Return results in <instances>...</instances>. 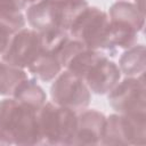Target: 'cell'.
Here are the masks:
<instances>
[{
    "label": "cell",
    "instance_id": "52a82bcc",
    "mask_svg": "<svg viewBox=\"0 0 146 146\" xmlns=\"http://www.w3.org/2000/svg\"><path fill=\"white\" fill-rule=\"evenodd\" d=\"M40 52L41 43L39 32L24 27L13 35L1 58L5 63L24 70L29 68Z\"/></svg>",
    "mask_w": 146,
    "mask_h": 146
},
{
    "label": "cell",
    "instance_id": "ac0fdd59",
    "mask_svg": "<svg viewBox=\"0 0 146 146\" xmlns=\"http://www.w3.org/2000/svg\"><path fill=\"white\" fill-rule=\"evenodd\" d=\"M0 145H11L10 140L7 138V136L5 135L1 128H0Z\"/></svg>",
    "mask_w": 146,
    "mask_h": 146
},
{
    "label": "cell",
    "instance_id": "d6986e66",
    "mask_svg": "<svg viewBox=\"0 0 146 146\" xmlns=\"http://www.w3.org/2000/svg\"><path fill=\"white\" fill-rule=\"evenodd\" d=\"M24 1H25L26 5H27V3H34V2H36L38 0H24Z\"/></svg>",
    "mask_w": 146,
    "mask_h": 146
},
{
    "label": "cell",
    "instance_id": "9a60e30c",
    "mask_svg": "<svg viewBox=\"0 0 146 146\" xmlns=\"http://www.w3.org/2000/svg\"><path fill=\"white\" fill-rule=\"evenodd\" d=\"M40 34V43H41V51L52 52L56 54L62 48V46L70 39L68 31L62 29H50L42 32Z\"/></svg>",
    "mask_w": 146,
    "mask_h": 146
},
{
    "label": "cell",
    "instance_id": "7a4b0ae2",
    "mask_svg": "<svg viewBox=\"0 0 146 146\" xmlns=\"http://www.w3.org/2000/svg\"><path fill=\"white\" fill-rule=\"evenodd\" d=\"M68 34L87 49L102 50L114 56L115 47L110 38V17L97 7L88 6L72 23Z\"/></svg>",
    "mask_w": 146,
    "mask_h": 146
},
{
    "label": "cell",
    "instance_id": "30bf717a",
    "mask_svg": "<svg viewBox=\"0 0 146 146\" xmlns=\"http://www.w3.org/2000/svg\"><path fill=\"white\" fill-rule=\"evenodd\" d=\"M110 21L119 22L135 27L138 32H140L144 27L145 16L135 3L129 1H116L110 8Z\"/></svg>",
    "mask_w": 146,
    "mask_h": 146
},
{
    "label": "cell",
    "instance_id": "5b68a950",
    "mask_svg": "<svg viewBox=\"0 0 146 146\" xmlns=\"http://www.w3.org/2000/svg\"><path fill=\"white\" fill-rule=\"evenodd\" d=\"M50 97L54 104L73 111L86 110L91 99L90 90L84 81L67 70L59 73L54 80Z\"/></svg>",
    "mask_w": 146,
    "mask_h": 146
},
{
    "label": "cell",
    "instance_id": "2e32d148",
    "mask_svg": "<svg viewBox=\"0 0 146 146\" xmlns=\"http://www.w3.org/2000/svg\"><path fill=\"white\" fill-rule=\"evenodd\" d=\"M26 2L24 0H0V13H15L25 9Z\"/></svg>",
    "mask_w": 146,
    "mask_h": 146
},
{
    "label": "cell",
    "instance_id": "8fae6325",
    "mask_svg": "<svg viewBox=\"0 0 146 146\" xmlns=\"http://www.w3.org/2000/svg\"><path fill=\"white\" fill-rule=\"evenodd\" d=\"M62 68L63 66L56 54L41 51L27 70L39 80L44 82H51L62 72Z\"/></svg>",
    "mask_w": 146,
    "mask_h": 146
},
{
    "label": "cell",
    "instance_id": "5bb4252c",
    "mask_svg": "<svg viewBox=\"0 0 146 146\" xmlns=\"http://www.w3.org/2000/svg\"><path fill=\"white\" fill-rule=\"evenodd\" d=\"M27 79V74L23 68L11 66L0 60V95L11 96L16 87Z\"/></svg>",
    "mask_w": 146,
    "mask_h": 146
},
{
    "label": "cell",
    "instance_id": "3957f363",
    "mask_svg": "<svg viewBox=\"0 0 146 146\" xmlns=\"http://www.w3.org/2000/svg\"><path fill=\"white\" fill-rule=\"evenodd\" d=\"M75 111L44 103L38 111V123L42 145H72L76 131Z\"/></svg>",
    "mask_w": 146,
    "mask_h": 146
},
{
    "label": "cell",
    "instance_id": "e0dca14e",
    "mask_svg": "<svg viewBox=\"0 0 146 146\" xmlns=\"http://www.w3.org/2000/svg\"><path fill=\"white\" fill-rule=\"evenodd\" d=\"M14 34L15 32H13L9 27L0 24V55H2L6 51Z\"/></svg>",
    "mask_w": 146,
    "mask_h": 146
},
{
    "label": "cell",
    "instance_id": "4fadbf2b",
    "mask_svg": "<svg viewBox=\"0 0 146 146\" xmlns=\"http://www.w3.org/2000/svg\"><path fill=\"white\" fill-rule=\"evenodd\" d=\"M145 46L135 44L128 48L119 59V68L127 76H139L145 73Z\"/></svg>",
    "mask_w": 146,
    "mask_h": 146
},
{
    "label": "cell",
    "instance_id": "6da1fadb",
    "mask_svg": "<svg viewBox=\"0 0 146 146\" xmlns=\"http://www.w3.org/2000/svg\"><path fill=\"white\" fill-rule=\"evenodd\" d=\"M0 128L15 145H42L38 111L15 98L0 100Z\"/></svg>",
    "mask_w": 146,
    "mask_h": 146
},
{
    "label": "cell",
    "instance_id": "9c48e42d",
    "mask_svg": "<svg viewBox=\"0 0 146 146\" xmlns=\"http://www.w3.org/2000/svg\"><path fill=\"white\" fill-rule=\"evenodd\" d=\"M106 116L96 110H86L78 115L76 131L72 145L102 144Z\"/></svg>",
    "mask_w": 146,
    "mask_h": 146
},
{
    "label": "cell",
    "instance_id": "ba28073f",
    "mask_svg": "<svg viewBox=\"0 0 146 146\" xmlns=\"http://www.w3.org/2000/svg\"><path fill=\"white\" fill-rule=\"evenodd\" d=\"M120 78L121 71L119 66L104 54L88 67L82 80L94 94L105 95L119 83Z\"/></svg>",
    "mask_w": 146,
    "mask_h": 146
},
{
    "label": "cell",
    "instance_id": "7c38bea8",
    "mask_svg": "<svg viewBox=\"0 0 146 146\" xmlns=\"http://www.w3.org/2000/svg\"><path fill=\"white\" fill-rule=\"evenodd\" d=\"M11 96L19 103L35 111H39L40 107L47 100V95L44 90L36 83L34 79H29V78L23 80L16 87Z\"/></svg>",
    "mask_w": 146,
    "mask_h": 146
},
{
    "label": "cell",
    "instance_id": "277c9868",
    "mask_svg": "<svg viewBox=\"0 0 146 146\" xmlns=\"http://www.w3.org/2000/svg\"><path fill=\"white\" fill-rule=\"evenodd\" d=\"M146 143V114H111L106 117L103 145H144Z\"/></svg>",
    "mask_w": 146,
    "mask_h": 146
},
{
    "label": "cell",
    "instance_id": "8992f818",
    "mask_svg": "<svg viewBox=\"0 0 146 146\" xmlns=\"http://www.w3.org/2000/svg\"><path fill=\"white\" fill-rule=\"evenodd\" d=\"M111 107L120 114L146 112V87L144 74L127 76L108 92Z\"/></svg>",
    "mask_w": 146,
    "mask_h": 146
}]
</instances>
